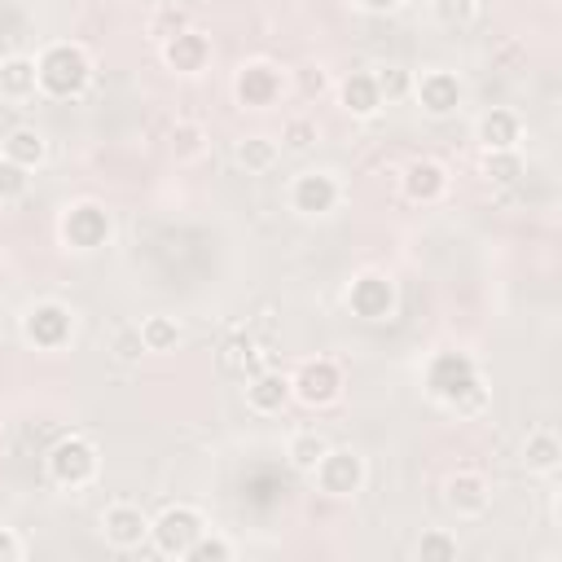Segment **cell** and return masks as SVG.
Masks as SVG:
<instances>
[{"label":"cell","mask_w":562,"mask_h":562,"mask_svg":"<svg viewBox=\"0 0 562 562\" xmlns=\"http://www.w3.org/2000/svg\"><path fill=\"white\" fill-rule=\"evenodd\" d=\"M426 391H430L439 404L457 408L461 417L483 413V404H487V386H483V378H479V364H474L465 351H439V356L426 364Z\"/></svg>","instance_id":"6da1fadb"},{"label":"cell","mask_w":562,"mask_h":562,"mask_svg":"<svg viewBox=\"0 0 562 562\" xmlns=\"http://www.w3.org/2000/svg\"><path fill=\"white\" fill-rule=\"evenodd\" d=\"M35 75H40V92L53 101H70L88 88L92 79V57L83 44L75 40H57L35 57Z\"/></svg>","instance_id":"7a4b0ae2"},{"label":"cell","mask_w":562,"mask_h":562,"mask_svg":"<svg viewBox=\"0 0 562 562\" xmlns=\"http://www.w3.org/2000/svg\"><path fill=\"white\" fill-rule=\"evenodd\" d=\"M44 470H48V479L57 487H88L97 479V470H101V452H97V443L88 435H61L48 448Z\"/></svg>","instance_id":"3957f363"},{"label":"cell","mask_w":562,"mask_h":562,"mask_svg":"<svg viewBox=\"0 0 562 562\" xmlns=\"http://www.w3.org/2000/svg\"><path fill=\"white\" fill-rule=\"evenodd\" d=\"M70 334H75V316H70V307L57 303V299H40V303H31V307L22 312V338H26L31 347H40V351L66 347Z\"/></svg>","instance_id":"277c9868"},{"label":"cell","mask_w":562,"mask_h":562,"mask_svg":"<svg viewBox=\"0 0 562 562\" xmlns=\"http://www.w3.org/2000/svg\"><path fill=\"white\" fill-rule=\"evenodd\" d=\"M206 531V518L193 505H167L158 518H149V540L162 558H184V549Z\"/></svg>","instance_id":"5b68a950"},{"label":"cell","mask_w":562,"mask_h":562,"mask_svg":"<svg viewBox=\"0 0 562 562\" xmlns=\"http://www.w3.org/2000/svg\"><path fill=\"white\" fill-rule=\"evenodd\" d=\"M290 395L307 408H325L342 395V369L338 360L329 356H316V360H303L294 373H290Z\"/></svg>","instance_id":"8992f818"},{"label":"cell","mask_w":562,"mask_h":562,"mask_svg":"<svg viewBox=\"0 0 562 562\" xmlns=\"http://www.w3.org/2000/svg\"><path fill=\"white\" fill-rule=\"evenodd\" d=\"M57 233H61V241H66L70 250H97V246L110 241V211H105L101 202H92V198L70 202V206L61 211Z\"/></svg>","instance_id":"52a82bcc"},{"label":"cell","mask_w":562,"mask_h":562,"mask_svg":"<svg viewBox=\"0 0 562 562\" xmlns=\"http://www.w3.org/2000/svg\"><path fill=\"white\" fill-rule=\"evenodd\" d=\"M364 457L356 452V448H334L329 443V452L316 461V470H312V479H316V487L325 492V496H356L360 487H364Z\"/></svg>","instance_id":"ba28073f"},{"label":"cell","mask_w":562,"mask_h":562,"mask_svg":"<svg viewBox=\"0 0 562 562\" xmlns=\"http://www.w3.org/2000/svg\"><path fill=\"white\" fill-rule=\"evenodd\" d=\"M281 88H285V75L272 61H241L233 75V97L241 110H268L281 97Z\"/></svg>","instance_id":"9c48e42d"},{"label":"cell","mask_w":562,"mask_h":562,"mask_svg":"<svg viewBox=\"0 0 562 562\" xmlns=\"http://www.w3.org/2000/svg\"><path fill=\"white\" fill-rule=\"evenodd\" d=\"M342 198V184L334 171H299L290 180V211L294 215H329Z\"/></svg>","instance_id":"30bf717a"},{"label":"cell","mask_w":562,"mask_h":562,"mask_svg":"<svg viewBox=\"0 0 562 562\" xmlns=\"http://www.w3.org/2000/svg\"><path fill=\"white\" fill-rule=\"evenodd\" d=\"M347 307L360 321H386L395 312V281L386 272H356L347 285Z\"/></svg>","instance_id":"8fae6325"},{"label":"cell","mask_w":562,"mask_h":562,"mask_svg":"<svg viewBox=\"0 0 562 562\" xmlns=\"http://www.w3.org/2000/svg\"><path fill=\"white\" fill-rule=\"evenodd\" d=\"M101 536H105L110 549L132 553V549H140V544L149 540V518H145L140 505H132V501H114V505L101 509Z\"/></svg>","instance_id":"7c38bea8"},{"label":"cell","mask_w":562,"mask_h":562,"mask_svg":"<svg viewBox=\"0 0 562 562\" xmlns=\"http://www.w3.org/2000/svg\"><path fill=\"white\" fill-rule=\"evenodd\" d=\"M413 97H417V105H422L430 119H448V114L461 105L465 88H461V79H457L452 70L430 66V70L413 75Z\"/></svg>","instance_id":"4fadbf2b"},{"label":"cell","mask_w":562,"mask_h":562,"mask_svg":"<svg viewBox=\"0 0 562 562\" xmlns=\"http://www.w3.org/2000/svg\"><path fill=\"white\" fill-rule=\"evenodd\" d=\"M443 501H448L452 514L479 518V514L492 505V483H487L479 470H457V474H448V483H443Z\"/></svg>","instance_id":"5bb4252c"},{"label":"cell","mask_w":562,"mask_h":562,"mask_svg":"<svg viewBox=\"0 0 562 562\" xmlns=\"http://www.w3.org/2000/svg\"><path fill=\"white\" fill-rule=\"evenodd\" d=\"M400 193L408 202H422V206L426 202H439L448 193V167L439 158H413L404 167V176H400Z\"/></svg>","instance_id":"9a60e30c"},{"label":"cell","mask_w":562,"mask_h":562,"mask_svg":"<svg viewBox=\"0 0 562 562\" xmlns=\"http://www.w3.org/2000/svg\"><path fill=\"white\" fill-rule=\"evenodd\" d=\"M158 53H162L167 70H176V75H198V70H206V61H211V40L189 26V31L171 35V40H162Z\"/></svg>","instance_id":"2e32d148"},{"label":"cell","mask_w":562,"mask_h":562,"mask_svg":"<svg viewBox=\"0 0 562 562\" xmlns=\"http://www.w3.org/2000/svg\"><path fill=\"white\" fill-rule=\"evenodd\" d=\"M290 400H294V395H290V373H281V369H259V373H250V382H246V404H250V413L272 417V413H281Z\"/></svg>","instance_id":"e0dca14e"},{"label":"cell","mask_w":562,"mask_h":562,"mask_svg":"<svg viewBox=\"0 0 562 562\" xmlns=\"http://www.w3.org/2000/svg\"><path fill=\"white\" fill-rule=\"evenodd\" d=\"M338 101L351 119H373L382 110V92L373 83V70H351L342 83H338Z\"/></svg>","instance_id":"ac0fdd59"},{"label":"cell","mask_w":562,"mask_h":562,"mask_svg":"<svg viewBox=\"0 0 562 562\" xmlns=\"http://www.w3.org/2000/svg\"><path fill=\"white\" fill-rule=\"evenodd\" d=\"M35 92H40L35 57H26V53L0 57V97H4V101H31Z\"/></svg>","instance_id":"d6986e66"},{"label":"cell","mask_w":562,"mask_h":562,"mask_svg":"<svg viewBox=\"0 0 562 562\" xmlns=\"http://www.w3.org/2000/svg\"><path fill=\"white\" fill-rule=\"evenodd\" d=\"M474 136H479V145H483V149H518L522 123H518V114H514V110H487V114L479 119Z\"/></svg>","instance_id":"ffe728a7"},{"label":"cell","mask_w":562,"mask_h":562,"mask_svg":"<svg viewBox=\"0 0 562 562\" xmlns=\"http://www.w3.org/2000/svg\"><path fill=\"white\" fill-rule=\"evenodd\" d=\"M522 465H527L531 474H553V470L562 465V443H558V435H553L549 426H536V430L522 439Z\"/></svg>","instance_id":"44dd1931"},{"label":"cell","mask_w":562,"mask_h":562,"mask_svg":"<svg viewBox=\"0 0 562 562\" xmlns=\"http://www.w3.org/2000/svg\"><path fill=\"white\" fill-rule=\"evenodd\" d=\"M167 149H171L176 162H198L211 149V136L198 119H176V127L167 132Z\"/></svg>","instance_id":"7402d4cb"},{"label":"cell","mask_w":562,"mask_h":562,"mask_svg":"<svg viewBox=\"0 0 562 562\" xmlns=\"http://www.w3.org/2000/svg\"><path fill=\"white\" fill-rule=\"evenodd\" d=\"M136 329H140V342H145V351H154V356H162V351H176V347H180V338H184L180 321H176V316H167V312H154V316H145Z\"/></svg>","instance_id":"603a6c76"},{"label":"cell","mask_w":562,"mask_h":562,"mask_svg":"<svg viewBox=\"0 0 562 562\" xmlns=\"http://www.w3.org/2000/svg\"><path fill=\"white\" fill-rule=\"evenodd\" d=\"M180 31H189V9H180L176 0H158V4L149 9V18H145V35H149L154 44H162V40H171V35H180Z\"/></svg>","instance_id":"cb8c5ba5"},{"label":"cell","mask_w":562,"mask_h":562,"mask_svg":"<svg viewBox=\"0 0 562 562\" xmlns=\"http://www.w3.org/2000/svg\"><path fill=\"white\" fill-rule=\"evenodd\" d=\"M0 154L35 171V167L44 162V154H48V145H44V132H35V127H13V132L4 136V149H0Z\"/></svg>","instance_id":"d4e9b609"},{"label":"cell","mask_w":562,"mask_h":562,"mask_svg":"<svg viewBox=\"0 0 562 562\" xmlns=\"http://www.w3.org/2000/svg\"><path fill=\"white\" fill-rule=\"evenodd\" d=\"M325 452H329V439H325L321 430H294L290 443H285V461H290L294 470H303V474H312Z\"/></svg>","instance_id":"484cf974"},{"label":"cell","mask_w":562,"mask_h":562,"mask_svg":"<svg viewBox=\"0 0 562 562\" xmlns=\"http://www.w3.org/2000/svg\"><path fill=\"white\" fill-rule=\"evenodd\" d=\"M277 158H281V145H277L272 136H241V140H237V162H241L250 176L272 171Z\"/></svg>","instance_id":"4316f807"},{"label":"cell","mask_w":562,"mask_h":562,"mask_svg":"<svg viewBox=\"0 0 562 562\" xmlns=\"http://www.w3.org/2000/svg\"><path fill=\"white\" fill-rule=\"evenodd\" d=\"M522 154L518 149H483V176L492 184H518L522 180Z\"/></svg>","instance_id":"83f0119b"},{"label":"cell","mask_w":562,"mask_h":562,"mask_svg":"<svg viewBox=\"0 0 562 562\" xmlns=\"http://www.w3.org/2000/svg\"><path fill=\"white\" fill-rule=\"evenodd\" d=\"M457 553H461V544H457V536L443 531V527H426L422 540H417V558H422V562H452Z\"/></svg>","instance_id":"f1b7e54d"},{"label":"cell","mask_w":562,"mask_h":562,"mask_svg":"<svg viewBox=\"0 0 562 562\" xmlns=\"http://www.w3.org/2000/svg\"><path fill=\"white\" fill-rule=\"evenodd\" d=\"M430 13L443 31H465L479 18V0H430Z\"/></svg>","instance_id":"f546056e"},{"label":"cell","mask_w":562,"mask_h":562,"mask_svg":"<svg viewBox=\"0 0 562 562\" xmlns=\"http://www.w3.org/2000/svg\"><path fill=\"white\" fill-rule=\"evenodd\" d=\"M31 193V167L0 154V202H22Z\"/></svg>","instance_id":"4dcf8cb0"},{"label":"cell","mask_w":562,"mask_h":562,"mask_svg":"<svg viewBox=\"0 0 562 562\" xmlns=\"http://www.w3.org/2000/svg\"><path fill=\"white\" fill-rule=\"evenodd\" d=\"M316 136H321V127H316V119H307V114H294V119H285V127H281V145L294 149V154L312 149Z\"/></svg>","instance_id":"1f68e13d"},{"label":"cell","mask_w":562,"mask_h":562,"mask_svg":"<svg viewBox=\"0 0 562 562\" xmlns=\"http://www.w3.org/2000/svg\"><path fill=\"white\" fill-rule=\"evenodd\" d=\"M233 558V544L224 540V536H211V531H202L189 549H184V562H228Z\"/></svg>","instance_id":"d6a6232c"},{"label":"cell","mask_w":562,"mask_h":562,"mask_svg":"<svg viewBox=\"0 0 562 562\" xmlns=\"http://www.w3.org/2000/svg\"><path fill=\"white\" fill-rule=\"evenodd\" d=\"M373 83H378L382 101H395V97L413 92V75H408L404 66H378V70H373Z\"/></svg>","instance_id":"836d02e7"},{"label":"cell","mask_w":562,"mask_h":562,"mask_svg":"<svg viewBox=\"0 0 562 562\" xmlns=\"http://www.w3.org/2000/svg\"><path fill=\"white\" fill-rule=\"evenodd\" d=\"M110 351H114V360H123V364H136V360L145 356L140 329H136V325H119V329L110 334Z\"/></svg>","instance_id":"e575fe53"},{"label":"cell","mask_w":562,"mask_h":562,"mask_svg":"<svg viewBox=\"0 0 562 562\" xmlns=\"http://www.w3.org/2000/svg\"><path fill=\"white\" fill-rule=\"evenodd\" d=\"M250 351H255L250 338H233V342L224 347V369H228V373H246V369H255V364H250V360H255Z\"/></svg>","instance_id":"d590c367"},{"label":"cell","mask_w":562,"mask_h":562,"mask_svg":"<svg viewBox=\"0 0 562 562\" xmlns=\"http://www.w3.org/2000/svg\"><path fill=\"white\" fill-rule=\"evenodd\" d=\"M325 88H329L325 66H303V70H299V92H303V97H321Z\"/></svg>","instance_id":"8d00e7d4"},{"label":"cell","mask_w":562,"mask_h":562,"mask_svg":"<svg viewBox=\"0 0 562 562\" xmlns=\"http://www.w3.org/2000/svg\"><path fill=\"white\" fill-rule=\"evenodd\" d=\"M22 558V540L13 536V527H0V562H18Z\"/></svg>","instance_id":"74e56055"},{"label":"cell","mask_w":562,"mask_h":562,"mask_svg":"<svg viewBox=\"0 0 562 562\" xmlns=\"http://www.w3.org/2000/svg\"><path fill=\"white\" fill-rule=\"evenodd\" d=\"M356 4H360L364 13H395L404 0H356Z\"/></svg>","instance_id":"f35d334b"}]
</instances>
